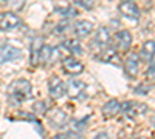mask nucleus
Segmentation results:
<instances>
[{
  "label": "nucleus",
  "mask_w": 155,
  "mask_h": 139,
  "mask_svg": "<svg viewBox=\"0 0 155 139\" xmlns=\"http://www.w3.org/2000/svg\"><path fill=\"white\" fill-rule=\"evenodd\" d=\"M33 96V87L27 79H16L8 87V97L12 104H23Z\"/></svg>",
  "instance_id": "1"
},
{
  "label": "nucleus",
  "mask_w": 155,
  "mask_h": 139,
  "mask_svg": "<svg viewBox=\"0 0 155 139\" xmlns=\"http://www.w3.org/2000/svg\"><path fill=\"white\" fill-rule=\"evenodd\" d=\"M120 12L129 20H134V22H138L140 20V9L138 6L135 5V2H132V0H124V2L120 3L118 6Z\"/></svg>",
  "instance_id": "2"
},
{
  "label": "nucleus",
  "mask_w": 155,
  "mask_h": 139,
  "mask_svg": "<svg viewBox=\"0 0 155 139\" xmlns=\"http://www.w3.org/2000/svg\"><path fill=\"white\" fill-rule=\"evenodd\" d=\"M20 25V19L14 14V12H2L0 14V30L2 31H11V30H14L17 28Z\"/></svg>",
  "instance_id": "3"
},
{
  "label": "nucleus",
  "mask_w": 155,
  "mask_h": 139,
  "mask_svg": "<svg viewBox=\"0 0 155 139\" xmlns=\"http://www.w3.org/2000/svg\"><path fill=\"white\" fill-rule=\"evenodd\" d=\"M20 49L12 46L11 43H3L0 45V64H5V62H11L20 57Z\"/></svg>",
  "instance_id": "4"
},
{
  "label": "nucleus",
  "mask_w": 155,
  "mask_h": 139,
  "mask_svg": "<svg viewBox=\"0 0 155 139\" xmlns=\"http://www.w3.org/2000/svg\"><path fill=\"white\" fill-rule=\"evenodd\" d=\"M48 121H50V124L53 125V127L64 128L67 125V122H68V116H67V113L64 111V110L53 108V110L48 113Z\"/></svg>",
  "instance_id": "5"
},
{
  "label": "nucleus",
  "mask_w": 155,
  "mask_h": 139,
  "mask_svg": "<svg viewBox=\"0 0 155 139\" xmlns=\"http://www.w3.org/2000/svg\"><path fill=\"white\" fill-rule=\"evenodd\" d=\"M44 48V39L42 37H36V39L31 42L30 46V64L31 67H39L41 65V51Z\"/></svg>",
  "instance_id": "6"
},
{
  "label": "nucleus",
  "mask_w": 155,
  "mask_h": 139,
  "mask_svg": "<svg viewBox=\"0 0 155 139\" xmlns=\"http://www.w3.org/2000/svg\"><path fill=\"white\" fill-rule=\"evenodd\" d=\"M146 110H147V107L144 104H140V102H124V104H121V111L127 118H137L140 115H143Z\"/></svg>",
  "instance_id": "7"
},
{
  "label": "nucleus",
  "mask_w": 155,
  "mask_h": 139,
  "mask_svg": "<svg viewBox=\"0 0 155 139\" xmlns=\"http://www.w3.org/2000/svg\"><path fill=\"white\" fill-rule=\"evenodd\" d=\"M48 90H50V94L53 99H61L64 94H67L65 85H64V82L59 77H56V76H53V77L48 81Z\"/></svg>",
  "instance_id": "8"
},
{
  "label": "nucleus",
  "mask_w": 155,
  "mask_h": 139,
  "mask_svg": "<svg viewBox=\"0 0 155 139\" xmlns=\"http://www.w3.org/2000/svg\"><path fill=\"white\" fill-rule=\"evenodd\" d=\"M124 71L129 77H135L140 71V57L134 53H130L124 59Z\"/></svg>",
  "instance_id": "9"
},
{
  "label": "nucleus",
  "mask_w": 155,
  "mask_h": 139,
  "mask_svg": "<svg viewBox=\"0 0 155 139\" xmlns=\"http://www.w3.org/2000/svg\"><path fill=\"white\" fill-rule=\"evenodd\" d=\"M62 68L70 76H78V74H81L84 71V65L81 64L79 60H76L74 57H71V56L62 60Z\"/></svg>",
  "instance_id": "10"
},
{
  "label": "nucleus",
  "mask_w": 155,
  "mask_h": 139,
  "mask_svg": "<svg viewBox=\"0 0 155 139\" xmlns=\"http://www.w3.org/2000/svg\"><path fill=\"white\" fill-rule=\"evenodd\" d=\"M98 59L101 62H106V64H110V65H116L118 67L121 64V59H120V54L115 48H104L102 51L98 54Z\"/></svg>",
  "instance_id": "11"
},
{
  "label": "nucleus",
  "mask_w": 155,
  "mask_h": 139,
  "mask_svg": "<svg viewBox=\"0 0 155 139\" xmlns=\"http://www.w3.org/2000/svg\"><path fill=\"white\" fill-rule=\"evenodd\" d=\"M115 40H116V45H118L120 49L127 51V49L130 48V45H132V36H130V33H129V31L121 30L120 33H116Z\"/></svg>",
  "instance_id": "12"
},
{
  "label": "nucleus",
  "mask_w": 155,
  "mask_h": 139,
  "mask_svg": "<svg viewBox=\"0 0 155 139\" xmlns=\"http://www.w3.org/2000/svg\"><path fill=\"white\" fill-rule=\"evenodd\" d=\"M85 90V84L81 82V81H76V79H71L67 85V94L68 97L71 99H76L82 94V91Z\"/></svg>",
  "instance_id": "13"
},
{
  "label": "nucleus",
  "mask_w": 155,
  "mask_h": 139,
  "mask_svg": "<svg viewBox=\"0 0 155 139\" xmlns=\"http://www.w3.org/2000/svg\"><path fill=\"white\" fill-rule=\"evenodd\" d=\"M73 30H74V34L79 37V39H82V37H87L88 34L93 33V23L88 22V20H81L74 25Z\"/></svg>",
  "instance_id": "14"
},
{
  "label": "nucleus",
  "mask_w": 155,
  "mask_h": 139,
  "mask_svg": "<svg viewBox=\"0 0 155 139\" xmlns=\"http://www.w3.org/2000/svg\"><path fill=\"white\" fill-rule=\"evenodd\" d=\"M70 56H71V51L67 48L65 43H62V45H59L56 48H51V60H50V64L51 62H58V60L62 62L64 59H67Z\"/></svg>",
  "instance_id": "15"
},
{
  "label": "nucleus",
  "mask_w": 155,
  "mask_h": 139,
  "mask_svg": "<svg viewBox=\"0 0 155 139\" xmlns=\"http://www.w3.org/2000/svg\"><path fill=\"white\" fill-rule=\"evenodd\" d=\"M118 113H121V104L116 99H112L102 107V115L106 118H115L118 116Z\"/></svg>",
  "instance_id": "16"
},
{
  "label": "nucleus",
  "mask_w": 155,
  "mask_h": 139,
  "mask_svg": "<svg viewBox=\"0 0 155 139\" xmlns=\"http://www.w3.org/2000/svg\"><path fill=\"white\" fill-rule=\"evenodd\" d=\"M155 56V40H147L143 43L141 46V53H140V57L143 59L144 62H150Z\"/></svg>",
  "instance_id": "17"
},
{
  "label": "nucleus",
  "mask_w": 155,
  "mask_h": 139,
  "mask_svg": "<svg viewBox=\"0 0 155 139\" xmlns=\"http://www.w3.org/2000/svg\"><path fill=\"white\" fill-rule=\"evenodd\" d=\"M109 42H110L109 31H107L106 28H99V30L96 31V34H95V45H96V46H101L102 49H104V48H107Z\"/></svg>",
  "instance_id": "18"
},
{
  "label": "nucleus",
  "mask_w": 155,
  "mask_h": 139,
  "mask_svg": "<svg viewBox=\"0 0 155 139\" xmlns=\"http://www.w3.org/2000/svg\"><path fill=\"white\" fill-rule=\"evenodd\" d=\"M67 48L71 51V54H82V48H81V43L78 42L76 39H68L65 42Z\"/></svg>",
  "instance_id": "19"
},
{
  "label": "nucleus",
  "mask_w": 155,
  "mask_h": 139,
  "mask_svg": "<svg viewBox=\"0 0 155 139\" xmlns=\"http://www.w3.org/2000/svg\"><path fill=\"white\" fill-rule=\"evenodd\" d=\"M51 60V48L44 45L42 51H41V65H48Z\"/></svg>",
  "instance_id": "20"
},
{
  "label": "nucleus",
  "mask_w": 155,
  "mask_h": 139,
  "mask_svg": "<svg viewBox=\"0 0 155 139\" xmlns=\"http://www.w3.org/2000/svg\"><path fill=\"white\" fill-rule=\"evenodd\" d=\"M71 2L76 5V6H79L85 11H90L93 8V0H71Z\"/></svg>",
  "instance_id": "21"
},
{
  "label": "nucleus",
  "mask_w": 155,
  "mask_h": 139,
  "mask_svg": "<svg viewBox=\"0 0 155 139\" xmlns=\"http://www.w3.org/2000/svg\"><path fill=\"white\" fill-rule=\"evenodd\" d=\"M9 5L14 6L16 9H22L23 6V0H9Z\"/></svg>",
  "instance_id": "22"
},
{
  "label": "nucleus",
  "mask_w": 155,
  "mask_h": 139,
  "mask_svg": "<svg viewBox=\"0 0 155 139\" xmlns=\"http://www.w3.org/2000/svg\"><path fill=\"white\" fill-rule=\"evenodd\" d=\"M147 77H149V79L155 77V64H152V65L147 68Z\"/></svg>",
  "instance_id": "23"
},
{
  "label": "nucleus",
  "mask_w": 155,
  "mask_h": 139,
  "mask_svg": "<svg viewBox=\"0 0 155 139\" xmlns=\"http://www.w3.org/2000/svg\"><path fill=\"white\" fill-rule=\"evenodd\" d=\"M45 102H39L37 105H36V110L39 108V113H41V115H44V113H47V105H44Z\"/></svg>",
  "instance_id": "24"
},
{
  "label": "nucleus",
  "mask_w": 155,
  "mask_h": 139,
  "mask_svg": "<svg viewBox=\"0 0 155 139\" xmlns=\"http://www.w3.org/2000/svg\"><path fill=\"white\" fill-rule=\"evenodd\" d=\"M93 139H109V134L107 133H98Z\"/></svg>",
  "instance_id": "25"
},
{
  "label": "nucleus",
  "mask_w": 155,
  "mask_h": 139,
  "mask_svg": "<svg viewBox=\"0 0 155 139\" xmlns=\"http://www.w3.org/2000/svg\"><path fill=\"white\" fill-rule=\"evenodd\" d=\"M54 139H65V136H56Z\"/></svg>",
  "instance_id": "26"
},
{
  "label": "nucleus",
  "mask_w": 155,
  "mask_h": 139,
  "mask_svg": "<svg viewBox=\"0 0 155 139\" xmlns=\"http://www.w3.org/2000/svg\"><path fill=\"white\" fill-rule=\"evenodd\" d=\"M135 139H144V137H135Z\"/></svg>",
  "instance_id": "27"
}]
</instances>
